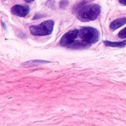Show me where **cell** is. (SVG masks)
Returning <instances> with one entry per match:
<instances>
[{
	"mask_svg": "<svg viewBox=\"0 0 126 126\" xmlns=\"http://www.w3.org/2000/svg\"><path fill=\"white\" fill-rule=\"evenodd\" d=\"M100 38L99 31L91 27H83L78 30L77 36L71 45V49H85L97 43Z\"/></svg>",
	"mask_w": 126,
	"mask_h": 126,
	"instance_id": "1",
	"label": "cell"
},
{
	"mask_svg": "<svg viewBox=\"0 0 126 126\" xmlns=\"http://www.w3.org/2000/svg\"><path fill=\"white\" fill-rule=\"evenodd\" d=\"M83 3V2H82ZM80 4L78 7L77 17L78 18L84 22L94 21L98 18L101 12V7L100 5L96 4Z\"/></svg>",
	"mask_w": 126,
	"mask_h": 126,
	"instance_id": "2",
	"label": "cell"
},
{
	"mask_svg": "<svg viewBox=\"0 0 126 126\" xmlns=\"http://www.w3.org/2000/svg\"><path fill=\"white\" fill-rule=\"evenodd\" d=\"M55 22L52 20H47L43 21L38 25H34L30 27V31L33 35L44 36L50 35L54 28Z\"/></svg>",
	"mask_w": 126,
	"mask_h": 126,
	"instance_id": "3",
	"label": "cell"
},
{
	"mask_svg": "<svg viewBox=\"0 0 126 126\" xmlns=\"http://www.w3.org/2000/svg\"><path fill=\"white\" fill-rule=\"evenodd\" d=\"M30 12V8L27 6H22L19 4L14 5L11 8V13L19 17H25Z\"/></svg>",
	"mask_w": 126,
	"mask_h": 126,
	"instance_id": "4",
	"label": "cell"
},
{
	"mask_svg": "<svg viewBox=\"0 0 126 126\" xmlns=\"http://www.w3.org/2000/svg\"><path fill=\"white\" fill-rule=\"evenodd\" d=\"M126 24V17L124 18H120L118 19H116L114 21H113L111 24H110V28L112 30H115L118 28H120V27L123 26L124 24Z\"/></svg>",
	"mask_w": 126,
	"mask_h": 126,
	"instance_id": "5",
	"label": "cell"
},
{
	"mask_svg": "<svg viewBox=\"0 0 126 126\" xmlns=\"http://www.w3.org/2000/svg\"><path fill=\"white\" fill-rule=\"evenodd\" d=\"M104 44L106 47H120L123 48L126 46V40L123 41H120V42H111L109 41H103Z\"/></svg>",
	"mask_w": 126,
	"mask_h": 126,
	"instance_id": "6",
	"label": "cell"
},
{
	"mask_svg": "<svg viewBox=\"0 0 126 126\" xmlns=\"http://www.w3.org/2000/svg\"><path fill=\"white\" fill-rule=\"evenodd\" d=\"M69 5V1L68 0H61L59 3V6L62 9H65L67 6Z\"/></svg>",
	"mask_w": 126,
	"mask_h": 126,
	"instance_id": "7",
	"label": "cell"
},
{
	"mask_svg": "<svg viewBox=\"0 0 126 126\" xmlns=\"http://www.w3.org/2000/svg\"><path fill=\"white\" fill-rule=\"evenodd\" d=\"M118 36H119L120 38H123V39L126 38V27H125L123 30H122L119 32Z\"/></svg>",
	"mask_w": 126,
	"mask_h": 126,
	"instance_id": "8",
	"label": "cell"
},
{
	"mask_svg": "<svg viewBox=\"0 0 126 126\" xmlns=\"http://www.w3.org/2000/svg\"><path fill=\"white\" fill-rule=\"evenodd\" d=\"M119 2L121 4H123V5H126V0H119Z\"/></svg>",
	"mask_w": 126,
	"mask_h": 126,
	"instance_id": "9",
	"label": "cell"
},
{
	"mask_svg": "<svg viewBox=\"0 0 126 126\" xmlns=\"http://www.w3.org/2000/svg\"><path fill=\"white\" fill-rule=\"evenodd\" d=\"M25 1H27V2H32V1H35V0H24Z\"/></svg>",
	"mask_w": 126,
	"mask_h": 126,
	"instance_id": "10",
	"label": "cell"
},
{
	"mask_svg": "<svg viewBox=\"0 0 126 126\" xmlns=\"http://www.w3.org/2000/svg\"><path fill=\"white\" fill-rule=\"evenodd\" d=\"M92 1H94V0H92Z\"/></svg>",
	"mask_w": 126,
	"mask_h": 126,
	"instance_id": "11",
	"label": "cell"
}]
</instances>
